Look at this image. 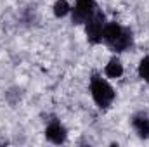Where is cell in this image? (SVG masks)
I'll use <instances>...</instances> for the list:
<instances>
[{
  "label": "cell",
  "instance_id": "6da1fadb",
  "mask_svg": "<svg viewBox=\"0 0 149 147\" xmlns=\"http://www.w3.org/2000/svg\"><path fill=\"white\" fill-rule=\"evenodd\" d=\"M102 42H106L114 52H125L132 45V31L118 23H106Z\"/></svg>",
  "mask_w": 149,
  "mask_h": 147
},
{
  "label": "cell",
  "instance_id": "7a4b0ae2",
  "mask_svg": "<svg viewBox=\"0 0 149 147\" xmlns=\"http://www.w3.org/2000/svg\"><path fill=\"white\" fill-rule=\"evenodd\" d=\"M90 94H92V99L94 102L101 107V109H106L109 107L114 101V90L113 87L99 74H92L90 78Z\"/></svg>",
  "mask_w": 149,
  "mask_h": 147
},
{
  "label": "cell",
  "instance_id": "3957f363",
  "mask_svg": "<svg viewBox=\"0 0 149 147\" xmlns=\"http://www.w3.org/2000/svg\"><path fill=\"white\" fill-rule=\"evenodd\" d=\"M104 28H106V17L102 12L95 10V14L85 23V33H87V40L94 45L101 43L104 38Z\"/></svg>",
  "mask_w": 149,
  "mask_h": 147
},
{
  "label": "cell",
  "instance_id": "277c9868",
  "mask_svg": "<svg viewBox=\"0 0 149 147\" xmlns=\"http://www.w3.org/2000/svg\"><path fill=\"white\" fill-rule=\"evenodd\" d=\"M97 10L95 0H76L74 7L71 9V19L74 24H85Z\"/></svg>",
  "mask_w": 149,
  "mask_h": 147
},
{
  "label": "cell",
  "instance_id": "5b68a950",
  "mask_svg": "<svg viewBox=\"0 0 149 147\" xmlns=\"http://www.w3.org/2000/svg\"><path fill=\"white\" fill-rule=\"evenodd\" d=\"M45 137H47V140H50L52 144H63V142H66L68 133H66V128H64L59 121H52V123L45 128Z\"/></svg>",
  "mask_w": 149,
  "mask_h": 147
},
{
  "label": "cell",
  "instance_id": "8992f818",
  "mask_svg": "<svg viewBox=\"0 0 149 147\" xmlns=\"http://www.w3.org/2000/svg\"><path fill=\"white\" fill-rule=\"evenodd\" d=\"M132 126L141 139H149V118L144 112H139L132 118Z\"/></svg>",
  "mask_w": 149,
  "mask_h": 147
},
{
  "label": "cell",
  "instance_id": "52a82bcc",
  "mask_svg": "<svg viewBox=\"0 0 149 147\" xmlns=\"http://www.w3.org/2000/svg\"><path fill=\"white\" fill-rule=\"evenodd\" d=\"M104 73H106V76H109V78H120L123 74V66H121V62H120L118 57L109 59V62L106 64Z\"/></svg>",
  "mask_w": 149,
  "mask_h": 147
},
{
  "label": "cell",
  "instance_id": "ba28073f",
  "mask_svg": "<svg viewBox=\"0 0 149 147\" xmlns=\"http://www.w3.org/2000/svg\"><path fill=\"white\" fill-rule=\"evenodd\" d=\"M70 10H71V7L66 0H56V3H54V16L56 17H64Z\"/></svg>",
  "mask_w": 149,
  "mask_h": 147
},
{
  "label": "cell",
  "instance_id": "9c48e42d",
  "mask_svg": "<svg viewBox=\"0 0 149 147\" xmlns=\"http://www.w3.org/2000/svg\"><path fill=\"white\" fill-rule=\"evenodd\" d=\"M139 76L149 83V57H142L139 62Z\"/></svg>",
  "mask_w": 149,
  "mask_h": 147
}]
</instances>
